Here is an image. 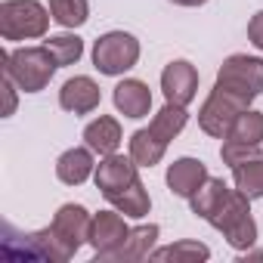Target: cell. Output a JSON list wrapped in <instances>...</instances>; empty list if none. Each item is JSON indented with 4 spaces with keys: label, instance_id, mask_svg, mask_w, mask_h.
<instances>
[{
    "label": "cell",
    "instance_id": "1",
    "mask_svg": "<svg viewBox=\"0 0 263 263\" xmlns=\"http://www.w3.org/2000/svg\"><path fill=\"white\" fill-rule=\"evenodd\" d=\"M0 62H4V71L19 84L22 93H41L53 81V74L59 68V62L53 59V53L47 47L4 50V53H0Z\"/></svg>",
    "mask_w": 263,
    "mask_h": 263
},
{
    "label": "cell",
    "instance_id": "2",
    "mask_svg": "<svg viewBox=\"0 0 263 263\" xmlns=\"http://www.w3.org/2000/svg\"><path fill=\"white\" fill-rule=\"evenodd\" d=\"M217 232H223L226 245L235 248L238 254L251 251L254 241H257V223H254V214H251V198L241 192V189H232L229 198L220 204V211L208 220Z\"/></svg>",
    "mask_w": 263,
    "mask_h": 263
},
{
    "label": "cell",
    "instance_id": "3",
    "mask_svg": "<svg viewBox=\"0 0 263 263\" xmlns=\"http://www.w3.org/2000/svg\"><path fill=\"white\" fill-rule=\"evenodd\" d=\"M50 7L41 0H4L0 4V37L4 41H34L50 28Z\"/></svg>",
    "mask_w": 263,
    "mask_h": 263
},
{
    "label": "cell",
    "instance_id": "4",
    "mask_svg": "<svg viewBox=\"0 0 263 263\" xmlns=\"http://www.w3.org/2000/svg\"><path fill=\"white\" fill-rule=\"evenodd\" d=\"M4 257L16 260V263H28V260H44V263H65L71 260V254L62 248V241L56 238L53 226L37 229V232H13L7 226V238H4Z\"/></svg>",
    "mask_w": 263,
    "mask_h": 263
},
{
    "label": "cell",
    "instance_id": "5",
    "mask_svg": "<svg viewBox=\"0 0 263 263\" xmlns=\"http://www.w3.org/2000/svg\"><path fill=\"white\" fill-rule=\"evenodd\" d=\"M251 102H254V99H248V96H241V93H232V90L214 84V90L208 93L204 105L198 108V127L204 130L208 137H214V140H226L229 127L235 124V118H238L241 111L251 108Z\"/></svg>",
    "mask_w": 263,
    "mask_h": 263
},
{
    "label": "cell",
    "instance_id": "6",
    "mask_svg": "<svg viewBox=\"0 0 263 263\" xmlns=\"http://www.w3.org/2000/svg\"><path fill=\"white\" fill-rule=\"evenodd\" d=\"M140 62V41L130 31H105L93 44V68L99 74L118 78Z\"/></svg>",
    "mask_w": 263,
    "mask_h": 263
},
{
    "label": "cell",
    "instance_id": "7",
    "mask_svg": "<svg viewBox=\"0 0 263 263\" xmlns=\"http://www.w3.org/2000/svg\"><path fill=\"white\" fill-rule=\"evenodd\" d=\"M214 84H220L232 93H241L248 99H257L263 93V59L248 56V53H232L229 59H223Z\"/></svg>",
    "mask_w": 263,
    "mask_h": 263
},
{
    "label": "cell",
    "instance_id": "8",
    "mask_svg": "<svg viewBox=\"0 0 263 263\" xmlns=\"http://www.w3.org/2000/svg\"><path fill=\"white\" fill-rule=\"evenodd\" d=\"M127 235H130V226H127V220H124L121 211H99V214H93L90 241H87V245L93 248L96 263H105L108 254H115V251L124 245Z\"/></svg>",
    "mask_w": 263,
    "mask_h": 263
},
{
    "label": "cell",
    "instance_id": "9",
    "mask_svg": "<svg viewBox=\"0 0 263 263\" xmlns=\"http://www.w3.org/2000/svg\"><path fill=\"white\" fill-rule=\"evenodd\" d=\"M140 180V164L134 158H124V155H102V161L96 164V174H93V183L96 189L102 192V198H115L118 192H124L127 186H134Z\"/></svg>",
    "mask_w": 263,
    "mask_h": 263
},
{
    "label": "cell",
    "instance_id": "10",
    "mask_svg": "<svg viewBox=\"0 0 263 263\" xmlns=\"http://www.w3.org/2000/svg\"><path fill=\"white\" fill-rule=\"evenodd\" d=\"M90 223H93V214L84 204H62L50 226H53L56 238L62 241V248L74 257L81 251V245L90 241Z\"/></svg>",
    "mask_w": 263,
    "mask_h": 263
},
{
    "label": "cell",
    "instance_id": "11",
    "mask_svg": "<svg viewBox=\"0 0 263 263\" xmlns=\"http://www.w3.org/2000/svg\"><path fill=\"white\" fill-rule=\"evenodd\" d=\"M161 93L174 105H189L198 96V68L186 59H174L161 71Z\"/></svg>",
    "mask_w": 263,
    "mask_h": 263
},
{
    "label": "cell",
    "instance_id": "12",
    "mask_svg": "<svg viewBox=\"0 0 263 263\" xmlns=\"http://www.w3.org/2000/svg\"><path fill=\"white\" fill-rule=\"evenodd\" d=\"M99 102H102V90L87 74L68 78L59 90V108H65L68 115H90L99 108Z\"/></svg>",
    "mask_w": 263,
    "mask_h": 263
},
{
    "label": "cell",
    "instance_id": "13",
    "mask_svg": "<svg viewBox=\"0 0 263 263\" xmlns=\"http://www.w3.org/2000/svg\"><path fill=\"white\" fill-rule=\"evenodd\" d=\"M111 102H115V108H118L124 118L140 121V118H146V115L152 111V90H149V84L140 81V78H124V81L111 90Z\"/></svg>",
    "mask_w": 263,
    "mask_h": 263
},
{
    "label": "cell",
    "instance_id": "14",
    "mask_svg": "<svg viewBox=\"0 0 263 263\" xmlns=\"http://www.w3.org/2000/svg\"><path fill=\"white\" fill-rule=\"evenodd\" d=\"M211 174H208V167H204V161H198V158H177L171 167H167V189L177 195V198H192L201 186H204V180H208Z\"/></svg>",
    "mask_w": 263,
    "mask_h": 263
},
{
    "label": "cell",
    "instance_id": "15",
    "mask_svg": "<svg viewBox=\"0 0 263 263\" xmlns=\"http://www.w3.org/2000/svg\"><path fill=\"white\" fill-rule=\"evenodd\" d=\"M161 235V226L158 223H143V226H134L130 235L124 238V245L108 254L105 263H137V260H149L152 251H155V241Z\"/></svg>",
    "mask_w": 263,
    "mask_h": 263
},
{
    "label": "cell",
    "instance_id": "16",
    "mask_svg": "<svg viewBox=\"0 0 263 263\" xmlns=\"http://www.w3.org/2000/svg\"><path fill=\"white\" fill-rule=\"evenodd\" d=\"M96 174V161H93V149L90 146H74L65 149L56 161V177L65 186H81Z\"/></svg>",
    "mask_w": 263,
    "mask_h": 263
},
{
    "label": "cell",
    "instance_id": "17",
    "mask_svg": "<svg viewBox=\"0 0 263 263\" xmlns=\"http://www.w3.org/2000/svg\"><path fill=\"white\" fill-rule=\"evenodd\" d=\"M124 134H121V124L111 115H99L96 121H90L84 127V146H90L96 155H115L121 146Z\"/></svg>",
    "mask_w": 263,
    "mask_h": 263
},
{
    "label": "cell",
    "instance_id": "18",
    "mask_svg": "<svg viewBox=\"0 0 263 263\" xmlns=\"http://www.w3.org/2000/svg\"><path fill=\"white\" fill-rule=\"evenodd\" d=\"M229 192H232V189H229L220 177H208V180H204V186L189 198V208H192V214H195V217L211 220V217L220 211V204L229 198Z\"/></svg>",
    "mask_w": 263,
    "mask_h": 263
},
{
    "label": "cell",
    "instance_id": "19",
    "mask_svg": "<svg viewBox=\"0 0 263 263\" xmlns=\"http://www.w3.org/2000/svg\"><path fill=\"white\" fill-rule=\"evenodd\" d=\"M164 152H167V143L158 140L149 127L137 130V134L130 137V158H134L140 167H155V164H161Z\"/></svg>",
    "mask_w": 263,
    "mask_h": 263
},
{
    "label": "cell",
    "instance_id": "20",
    "mask_svg": "<svg viewBox=\"0 0 263 263\" xmlns=\"http://www.w3.org/2000/svg\"><path fill=\"white\" fill-rule=\"evenodd\" d=\"M186 124H189V111H186V105L164 102V108H161V111H155V118H152L149 130H152L158 140H164V143L171 146V140H177V137L183 134V127H186Z\"/></svg>",
    "mask_w": 263,
    "mask_h": 263
},
{
    "label": "cell",
    "instance_id": "21",
    "mask_svg": "<svg viewBox=\"0 0 263 263\" xmlns=\"http://www.w3.org/2000/svg\"><path fill=\"white\" fill-rule=\"evenodd\" d=\"M108 204L115 211H121L124 217H130V220H143L152 211V198H149V189L143 186V180H137L134 186H127L124 192H118L115 198H108Z\"/></svg>",
    "mask_w": 263,
    "mask_h": 263
},
{
    "label": "cell",
    "instance_id": "22",
    "mask_svg": "<svg viewBox=\"0 0 263 263\" xmlns=\"http://www.w3.org/2000/svg\"><path fill=\"white\" fill-rule=\"evenodd\" d=\"M152 260H177V263H201V260H211V248L204 241H195V238H183V241H174L167 248H155L152 251Z\"/></svg>",
    "mask_w": 263,
    "mask_h": 263
},
{
    "label": "cell",
    "instance_id": "23",
    "mask_svg": "<svg viewBox=\"0 0 263 263\" xmlns=\"http://www.w3.org/2000/svg\"><path fill=\"white\" fill-rule=\"evenodd\" d=\"M232 183H235V189H241L251 201H254V198H263V155H257V158H251V161L232 167Z\"/></svg>",
    "mask_w": 263,
    "mask_h": 263
},
{
    "label": "cell",
    "instance_id": "24",
    "mask_svg": "<svg viewBox=\"0 0 263 263\" xmlns=\"http://www.w3.org/2000/svg\"><path fill=\"white\" fill-rule=\"evenodd\" d=\"M50 16L62 28H81L90 19V4L87 0H50Z\"/></svg>",
    "mask_w": 263,
    "mask_h": 263
},
{
    "label": "cell",
    "instance_id": "25",
    "mask_svg": "<svg viewBox=\"0 0 263 263\" xmlns=\"http://www.w3.org/2000/svg\"><path fill=\"white\" fill-rule=\"evenodd\" d=\"M226 140H235V143H251V146H260L263 143V111H241L235 118V124L229 127Z\"/></svg>",
    "mask_w": 263,
    "mask_h": 263
},
{
    "label": "cell",
    "instance_id": "26",
    "mask_svg": "<svg viewBox=\"0 0 263 263\" xmlns=\"http://www.w3.org/2000/svg\"><path fill=\"white\" fill-rule=\"evenodd\" d=\"M44 47L53 53V59L59 62V68H62V65H74V62L84 56V41H81L78 34H71V31H65V34H50V37L44 41Z\"/></svg>",
    "mask_w": 263,
    "mask_h": 263
},
{
    "label": "cell",
    "instance_id": "27",
    "mask_svg": "<svg viewBox=\"0 0 263 263\" xmlns=\"http://www.w3.org/2000/svg\"><path fill=\"white\" fill-rule=\"evenodd\" d=\"M257 155H263V152H260V146H251V143L223 140V146H220V158H223V164H229V167H238V164H245V161H251V158H257Z\"/></svg>",
    "mask_w": 263,
    "mask_h": 263
},
{
    "label": "cell",
    "instance_id": "28",
    "mask_svg": "<svg viewBox=\"0 0 263 263\" xmlns=\"http://www.w3.org/2000/svg\"><path fill=\"white\" fill-rule=\"evenodd\" d=\"M248 41L263 53V10H257L251 16V22H248Z\"/></svg>",
    "mask_w": 263,
    "mask_h": 263
},
{
    "label": "cell",
    "instance_id": "29",
    "mask_svg": "<svg viewBox=\"0 0 263 263\" xmlns=\"http://www.w3.org/2000/svg\"><path fill=\"white\" fill-rule=\"evenodd\" d=\"M16 90H19V84L4 71V93H7V105H4V118H10L13 111H16Z\"/></svg>",
    "mask_w": 263,
    "mask_h": 263
},
{
    "label": "cell",
    "instance_id": "30",
    "mask_svg": "<svg viewBox=\"0 0 263 263\" xmlns=\"http://www.w3.org/2000/svg\"><path fill=\"white\" fill-rule=\"evenodd\" d=\"M171 4H177V7H204L208 0H171Z\"/></svg>",
    "mask_w": 263,
    "mask_h": 263
}]
</instances>
